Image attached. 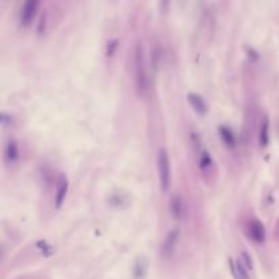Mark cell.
Here are the masks:
<instances>
[{
	"instance_id": "17",
	"label": "cell",
	"mask_w": 279,
	"mask_h": 279,
	"mask_svg": "<svg viewBox=\"0 0 279 279\" xmlns=\"http://www.w3.org/2000/svg\"><path fill=\"white\" fill-rule=\"evenodd\" d=\"M47 26H48V14L47 12H42L41 16H40V21L37 23V34L38 36H44L45 31H47Z\"/></svg>"
},
{
	"instance_id": "1",
	"label": "cell",
	"mask_w": 279,
	"mask_h": 279,
	"mask_svg": "<svg viewBox=\"0 0 279 279\" xmlns=\"http://www.w3.org/2000/svg\"><path fill=\"white\" fill-rule=\"evenodd\" d=\"M134 70H135V85L139 95H143L147 90L149 77H147V67H146L145 49L140 42H136L134 51Z\"/></svg>"
},
{
	"instance_id": "4",
	"label": "cell",
	"mask_w": 279,
	"mask_h": 279,
	"mask_svg": "<svg viewBox=\"0 0 279 279\" xmlns=\"http://www.w3.org/2000/svg\"><path fill=\"white\" fill-rule=\"evenodd\" d=\"M38 7H40L38 0H27V1L23 3L21 8V14H19V22H21V25L23 27L30 26L34 16H36Z\"/></svg>"
},
{
	"instance_id": "11",
	"label": "cell",
	"mask_w": 279,
	"mask_h": 279,
	"mask_svg": "<svg viewBox=\"0 0 279 279\" xmlns=\"http://www.w3.org/2000/svg\"><path fill=\"white\" fill-rule=\"evenodd\" d=\"M229 264L232 269V274L236 279H251L249 277V270L245 267L241 262V259H238L237 262L234 263L232 259H229Z\"/></svg>"
},
{
	"instance_id": "13",
	"label": "cell",
	"mask_w": 279,
	"mask_h": 279,
	"mask_svg": "<svg viewBox=\"0 0 279 279\" xmlns=\"http://www.w3.org/2000/svg\"><path fill=\"white\" fill-rule=\"evenodd\" d=\"M270 142V120L267 116H264L262 123H260V128H259V146L260 147H266Z\"/></svg>"
},
{
	"instance_id": "6",
	"label": "cell",
	"mask_w": 279,
	"mask_h": 279,
	"mask_svg": "<svg viewBox=\"0 0 279 279\" xmlns=\"http://www.w3.org/2000/svg\"><path fill=\"white\" fill-rule=\"evenodd\" d=\"M197 153V166L203 175H210L214 169V161H212L210 153L206 149H199Z\"/></svg>"
},
{
	"instance_id": "8",
	"label": "cell",
	"mask_w": 279,
	"mask_h": 279,
	"mask_svg": "<svg viewBox=\"0 0 279 279\" xmlns=\"http://www.w3.org/2000/svg\"><path fill=\"white\" fill-rule=\"evenodd\" d=\"M68 179L66 175H62L59 181H57V188H56V195H55V206L56 208H60L63 206V203L66 200V196L68 193Z\"/></svg>"
},
{
	"instance_id": "2",
	"label": "cell",
	"mask_w": 279,
	"mask_h": 279,
	"mask_svg": "<svg viewBox=\"0 0 279 279\" xmlns=\"http://www.w3.org/2000/svg\"><path fill=\"white\" fill-rule=\"evenodd\" d=\"M157 168H158V179H160L161 191L168 192L172 183L171 158L166 149H161L157 155Z\"/></svg>"
},
{
	"instance_id": "20",
	"label": "cell",
	"mask_w": 279,
	"mask_h": 279,
	"mask_svg": "<svg viewBox=\"0 0 279 279\" xmlns=\"http://www.w3.org/2000/svg\"><path fill=\"white\" fill-rule=\"evenodd\" d=\"M0 123H1V125L5 128V127H8V125H11L12 123H14V117H12L11 114L5 113V112H1Z\"/></svg>"
},
{
	"instance_id": "7",
	"label": "cell",
	"mask_w": 279,
	"mask_h": 279,
	"mask_svg": "<svg viewBox=\"0 0 279 279\" xmlns=\"http://www.w3.org/2000/svg\"><path fill=\"white\" fill-rule=\"evenodd\" d=\"M19 160V147L15 139H10L4 146V162L7 165H14Z\"/></svg>"
},
{
	"instance_id": "9",
	"label": "cell",
	"mask_w": 279,
	"mask_h": 279,
	"mask_svg": "<svg viewBox=\"0 0 279 279\" xmlns=\"http://www.w3.org/2000/svg\"><path fill=\"white\" fill-rule=\"evenodd\" d=\"M169 211L173 219L176 221H181L184 217V200L179 193H175L171 197V202H169Z\"/></svg>"
},
{
	"instance_id": "18",
	"label": "cell",
	"mask_w": 279,
	"mask_h": 279,
	"mask_svg": "<svg viewBox=\"0 0 279 279\" xmlns=\"http://www.w3.org/2000/svg\"><path fill=\"white\" fill-rule=\"evenodd\" d=\"M119 48V40L117 38H113V40H109L108 44H106V48H105V55L106 57H112L117 51Z\"/></svg>"
},
{
	"instance_id": "3",
	"label": "cell",
	"mask_w": 279,
	"mask_h": 279,
	"mask_svg": "<svg viewBox=\"0 0 279 279\" xmlns=\"http://www.w3.org/2000/svg\"><path fill=\"white\" fill-rule=\"evenodd\" d=\"M179 243H180V230L179 229H172L171 232L166 234L165 240H164V243L161 245V255H162V258H173Z\"/></svg>"
},
{
	"instance_id": "12",
	"label": "cell",
	"mask_w": 279,
	"mask_h": 279,
	"mask_svg": "<svg viewBox=\"0 0 279 279\" xmlns=\"http://www.w3.org/2000/svg\"><path fill=\"white\" fill-rule=\"evenodd\" d=\"M218 132H219V136L222 139L223 145L226 146L228 149H234L236 147L237 142H236V136L233 134L232 129L226 127V125H221L219 129H218Z\"/></svg>"
},
{
	"instance_id": "10",
	"label": "cell",
	"mask_w": 279,
	"mask_h": 279,
	"mask_svg": "<svg viewBox=\"0 0 279 279\" xmlns=\"http://www.w3.org/2000/svg\"><path fill=\"white\" fill-rule=\"evenodd\" d=\"M186 99L191 105L192 108L195 109V112L199 114H206L207 113V103L204 98H202V95H199L196 93H188L186 94Z\"/></svg>"
},
{
	"instance_id": "16",
	"label": "cell",
	"mask_w": 279,
	"mask_h": 279,
	"mask_svg": "<svg viewBox=\"0 0 279 279\" xmlns=\"http://www.w3.org/2000/svg\"><path fill=\"white\" fill-rule=\"evenodd\" d=\"M37 249L41 252L44 256H51V255H53V252H55V249H53V247L52 245H49V244L45 241V240H41V241H37L36 244Z\"/></svg>"
},
{
	"instance_id": "19",
	"label": "cell",
	"mask_w": 279,
	"mask_h": 279,
	"mask_svg": "<svg viewBox=\"0 0 279 279\" xmlns=\"http://www.w3.org/2000/svg\"><path fill=\"white\" fill-rule=\"evenodd\" d=\"M241 262H243L244 266H245L249 271L254 270V262H252V258H251V255H249L247 251H243V252H241Z\"/></svg>"
},
{
	"instance_id": "15",
	"label": "cell",
	"mask_w": 279,
	"mask_h": 279,
	"mask_svg": "<svg viewBox=\"0 0 279 279\" xmlns=\"http://www.w3.org/2000/svg\"><path fill=\"white\" fill-rule=\"evenodd\" d=\"M161 53H162V51H161V45L160 42H154V45L151 47V67L154 68L155 71L158 70V67H160V62H161Z\"/></svg>"
},
{
	"instance_id": "5",
	"label": "cell",
	"mask_w": 279,
	"mask_h": 279,
	"mask_svg": "<svg viewBox=\"0 0 279 279\" xmlns=\"http://www.w3.org/2000/svg\"><path fill=\"white\" fill-rule=\"evenodd\" d=\"M247 232H248L249 238L255 241V243L262 244L266 240V229L264 225L259 219H251L247 226Z\"/></svg>"
},
{
	"instance_id": "14",
	"label": "cell",
	"mask_w": 279,
	"mask_h": 279,
	"mask_svg": "<svg viewBox=\"0 0 279 279\" xmlns=\"http://www.w3.org/2000/svg\"><path fill=\"white\" fill-rule=\"evenodd\" d=\"M147 270H149V262L145 258H139L134 264L132 269V275L134 279H145L147 275Z\"/></svg>"
}]
</instances>
